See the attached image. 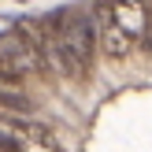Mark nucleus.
Segmentation results:
<instances>
[{
  "label": "nucleus",
  "instance_id": "f257e3e1",
  "mask_svg": "<svg viewBox=\"0 0 152 152\" xmlns=\"http://www.w3.org/2000/svg\"><path fill=\"white\" fill-rule=\"evenodd\" d=\"M45 34V59L63 78H82L96 52V26L93 11H56L41 22Z\"/></svg>",
  "mask_w": 152,
  "mask_h": 152
},
{
  "label": "nucleus",
  "instance_id": "f03ea898",
  "mask_svg": "<svg viewBox=\"0 0 152 152\" xmlns=\"http://www.w3.org/2000/svg\"><path fill=\"white\" fill-rule=\"evenodd\" d=\"M48 67L45 59V34L41 26H15L0 34V82L19 86L30 74H41Z\"/></svg>",
  "mask_w": 152,
  "mask_h": 152
},
{
  "label": "nucleus",
  "instance_id": "7ed1b4c3",
  "mask_svg": "<svg viewBox=\"0 0 152 152\" xmlns=\"http://www.w3.org/2000/svg\"><path fill=\"white\" fill-rule=\"evenodd\" d=\"M0 148L4 152H59V141L48 126L19 111H0Z\"/></svg>",
  "mask_w": 152,
  "mask_h": 152
}]
</instances>
